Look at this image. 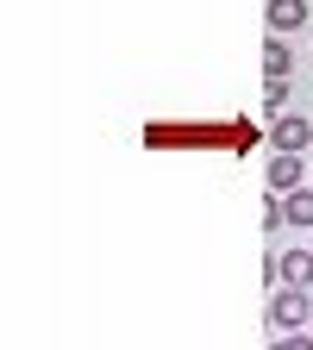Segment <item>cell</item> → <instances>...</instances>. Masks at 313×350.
I'll list each match as a JSON object with an SVG mask.
<instances>
[{"label":"cell","instance_id":"cell-1","mask_svg":"<svg viewBox=\"0 0 313 350\" xmlns=\"http://www.w3.org/2000/svg\"><path fill=\"white\" fill-rule=\"evenodd\" d=\"M270 325H276V332H301V325H313V300H307V288H276V294H270Z\"/></svg>","mask_w":313,"mask_h":350},{"label":"cell","instance_id":"cell-2","mask_svg":"<svg viewBox=\"0 0 313 350\" xmlns=\"http://www.w3.org/2000/svg\"><path fill=\"white\" fill-rule=\"evenodd\" d=\"M270 144H276L282 157H301V150L313 144V119H301V113H282V119L270 125Z\"/></svg>","mask_w":313,"mask_h":350},{"label":"cell","instance_id":"cell-3","mask_svg":"<svg viewBox=\"0 0 313 350\" xmlns=\"http://www.w3.org/2000/svg\"><path fill=\"white\" fill-rule=\"evenodd\" d=\"M301 175H307L301 157H282V150H276V157H270V194H301Z\"/></svg>","mask_w":313,"mask_h":350},{"label":"cell","instance_id":"cell-4","mask_svg":"<svg viewBox=\"0 0 313 350\" xmlns=\"http://www.w3.org/2000/svg\"><path fill=\"white\" fill-rule=\"evenodd\" d=\"M301 25H307V0H270V38L301 31Z\"/></svg>","mask_w":313,"mask_h":350},{"label":"cell","instance_id":"cell-5","mask_svg":"<svg viewBox=\"0 0 313 350\" xmlns=\"http://www.w3.org/2000/svg\"><path fill=\"white\" fill-rule=\"evenodd\" d=\"M282 288H313V250H288L282 256Z\"/></svg>","mask_w":313,"mask_h":350},{"label":"cell","instance_id":"cell-6","mask_svg":"<svg viewBox=\"0 0 313 350\" xmlns=\"http://www.w3.org/2000/svg\"><path fill=\"white\" fill-rule=\"evenodd\" d=\"M288 63H295V57H288V44H282V38L263 44V69H270V81H288Z\"/></svg>","mask_w":313,"mask_h":350},{"label":"cell","instance_id":"cell-7","mask_svg":"<svg viewBox=\"0 0 313 350\" xmlns=\"http://www.w3.org/2000/svg\"><path fill=\"white\" fill-rule=\"evenodd\" d=\"M263 113H270V125L288 113V81H270V88H263Z\"/></svg>","mask_w":313,"mask_h":350},{"label":"cell","instance_id":"cell-8","mask_svg":"<svg viewBox=\"0 0 313 350\" xmlns=\"http://www.w3.org/2000/svg\"><path fill=\"white\" fill-rule=\"evenodd\" d=\"M288 226H313V188L288 194Z\"/></svg>","mask_w":313,"mask_h":350},{"label":"cell","instance_id":"cell-9","mask_svg":"<svg viewBox=\"0 0 313 350\" xmlns=\"http://www.w3.org/2000/svg\"><path fill=\"white\" fill-rule=\"evenodd\" d=\"M270 350H313V332H288V338H276Z\"/></svg>","mask_w":313,"mask_h":350}]
</instances>
